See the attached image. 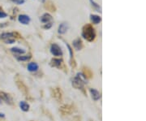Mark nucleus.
I'll use <instances>...</instances> for the list:
<instances>
[{"label":"nucleus","mask_w":146,"mask_h":121,"mask_svg":"<svg viewBox=\"0 0 146 121\" xmlns=\"http://www.w3.org/2000/svg\"><path fill=\"white\" fill-rule=\"evenodd\" d=\"M82 37L88 42H93L96 37V32L91 25H86L82 29Z\"/></svg>","instance_id":"1"},{"label":"nucleus","mask_w":146,"mask_h":121,"mask_svg":"<svg viewBox=\"0 0 146 121\" xmlns=\"http://www.w3.org/2000/svg\"><path fill=\"white\" fill-rule=\"evenodd\" d=\"M88 80L86 79V76L83 73L78 72L76 74V77L72 80V85L76 89H84V84H87Z\"/></svg>","instance_id":"2"},{"label":"nucleus","mask_w":146,"mask_h":121,"mask_svg":"<svg viewBox=\"0 0 146 121\" xmlns=\"http://www.w3.org/2000/svg\"><path fill=\"white\" fill-rule=\"evenodd\" d=\"M50 53L52 54L54 56H57V57H59V56H62L63 55V51H62V49L60 48V47L57 45L56 43H54L50 46Z\"/></svg>","instance_id":"3"},{"label":"nucleus","mask_w":146,"mask_h":121,"mask_svg":"<svg viewBox=\"0 0 146 121\" xmlns=\"http://www.w3.org/2000/svg\"><path fill=\"white\" fill-rule=\"evenodd\" d=\"M0 99L4 101L6 103H7L9 105H11L13 103L12 98L8 94L4 93V92H0Z\"/></svg>","instance_id":"4"},{"label":"nucleus","mask_w":146,"mask_h":121,"mask_svg":"<svg viewBox=\"0 0 146 121\" xmlns=\"http://www.w3.org/2000/svg\"><path fill=\"white\" fill-rule=\"evenodd\" d=\"M18 21L19 22L22 24V25H27L29 24V22L31 21L30 17L27 15H20L18 16Z\"/></svg>","instance_id":"5"},{"label":"nucleus","mask_w":146,"mask_h":121,"mask_svg":"<svg viewBox=\"0 0 146 121\" xmlns=\"http://www.w3.org/2000/svg\"><path fill=\"white\" fill-rule=\"evenodd\" d=\"M89 92L91 94L92 98L94 101H98L101 98V94H100V92L98 90H95V89H90Z\"/></svg>","instance_id":"6"},{"label":"nucleus","mask_w":146,"mask_h":121,"mask_svg":"<svg viewBox=\"0 0 146 121\" xmlns=\"http://www.w3.org/2000/svg\"><path fill=\"white\" fill-rule=\"evenodd\" d=\"M52 16H50L49 13H45V14H43V15L40 17V21H42V23H44V24L50 23V21H52Z\"/></svg>","instance_id":"7"},{"label":"nucleus","mask_w":146,"mask_h":121,"mask_svg":"<svg viewBox=\"0 0 146 121\" xmlns=\"http://www.w3.org/2000/svg\"><path fill=\"white\" fill-rule=\"evenodd\" d=\"M27 68H28V71H29L31 72H36L39 69V66L35 62H31V63H29L28 64Z\"/></svg>","instance_id":"8"},{"label":"nucleus","mask_w":146,"mask_h":121,"mask_svg":"<svg viewBox=\"0 0 146 121\" xmlns=\"http://www.w3.org/2000/svg\"><path fill=\"white\" fill-rule=\"evenodd\" d=\"M16 35L15 33H3L0 35V39L5 41V40H7V39H12L14 38Z\"/></svg>","instance_id":"9"},{"label":"nucleus","mask_w":146,"mask_h":121,"mask_svg":"<svg viewBox=\"0 0 146 121\" xmlns=\"http://www.w3.org/2000/svg\"><path fill=\"white\" fill-rule=\"evenodd\" d=\"M68 29V25L67 23H62L60 24V25L58 26V33L59 34H64Z\"/></svg>","instance_id":"10"},{"label":"nucleus","mask_w":146,"mask_h":121,"mask_svg":"<svg viewBox=\"0 0 146 121\" xmlns=\"http://www.w3.org/2000/svg\"><path fill=\"white\" fill-rule=\"evenodd\" d=\"M73 47L77 51H80L82 47H83V43H82V41L80 39V38H77L76 40L73 41Z\"/></svg>","instance_id":"11"},{"label":"nucleus","mask_w":146,"mask_h":121,"mask_svg":"<svg viewBox=\"0 0 146 121\" xmlns=\"http://www.w3.org/2000/svg\"><path fill=\"white\" fill-rule=\"evenodd\" d=\"M90 20H91V21L94 24L98 25V24H99L100 22L102 21V18H101V16H97V15H91L90 16Z\"/></svg>","instance_id":"12"},{"label":"nucleus","mask_w":146,"mask_h":121,"mask_svg":"<svg viewBox=\"0 0 146 121\" xmlns=\"http://www.w3.org/2000/svg\"><path fill=\"white\" fill-rule=\"evenodd\" d=\"M19 105H20V107H21V110L23 111H25V112H26V111L29 110V105L27 102H25V101L20 102V104Z\"/></svg>","instance_id":"13"},{"label":"nucleus","mask_w":146,"mask_h":121,"mask_svg":"<svg viewBox=\"0 0 146 121\" xmlns=\"http://www.w3.org/2000/svg\"><path fill=\"white\" fill-rule=\"evenodd\" d=\"M62 63H63V61H62V59H53L52 60H51L52 66L56 67V68H60Z\"/></svg>","instance_id":"14"},{"label":"nucleus","mask_w":146,"mask_h":121,"mask_svg":"<svg viewBox=\"0 0 146 121\" xmlns=\"http://www.w3.org/2000/svg\"><path fill=\"white\" fill-rule=\"evenodd\" d=\"M11 52L15 53L16 55H23V54H25V53L26 52L25 51V50H24V49H21V48H18V47H13L11 49Z\"/></svg>","instance_id":"15"},{"label":"nucleus","mask_w":146,"mask_h":121,"mask_svg":"<svg viewBox=\"0 0 146 121\" xmlns=\"http://www.w3.org/2000/svg\"><path fill=\"white\" fill-rule=\"evenodd\" d=\"M31 59V55H18L16 56V59L18 61H28Z\"/></svg>","instance_id":"16"},{"label":"nucleus","mask_w":146,"mask_h":121,"mask_svg":"<svg viewBox=\"0 0 146 121\" xmlns=\"http://www.w3.org/2000/svg\"><path fill=\"white\" fill-rule=\"evenodd\" d=\"M89 2L91 3L92 6L95 8V10H97V11H101V7H100V6L98 5V3H96L94 2V0H89Z\"/></svg>","instance_id":"17"},{"label":"nucleus","mask_w":146,"mask_h":121,"mask_svg":"<svg viewBox=\"0 0 146 121\" xmlns=\"http://www.w3.org/2000/svg\"><path fill=\"white\" fill-rule=\"evenodd\" d=\"M48 3H51V4H47V6H46V7L47 9L50 10L51 11H55L56 8L54 7V5L51 2H48Z\"/></svg>","instance_id":"18"},{"label":"nucleus","mask_w":146,"mask_h":121,"mask_svg":"<svg viewBox=\"0 0 146 121\" xmlns=\"http://www.w3.org/2000/svg\"><path fill=\"white\" fill-rule=\"evenodd\" d=\"M12 3H16V4H18V5H22V4H24L25 3V0H11Z\"/></svg>","instance_id":"19"},{"label":"nucleus","mask_w":146,"mask_h":121,"mask_svg":"<svg viewBox=\"0 0 146 121\" xmlns=\"http://www.w3.org/2000/svg\"><path fill=\"white\" fill-rule=\"evenodd\" d=\"M67 47H68V51H69V54H70V60L72 61L73 59V53H72V47L68 45V44H67Z\"/></svg>","instance_id":"20"},{"label":"nucleus","mask_w":146,"mask_h":121,"mask_svg":"<svg viewBox=\"0 0 146 121\" xmlns=\"http://www.w3.org/2000/svg\"><path fill=\"white\" fill-rule=\"evenodd\" d=\"M7 16V14L2 9H0V18H6Z\"/></svg>","instance_id":"21"},{"label":"nucleus","mask_w":146,"mask_h":121,"mask_svg":"<svg viewBox=\"0 0 146 121\" xmlns=\"http://www.w3.org/2000/svg\"><path fill=\"white\" fill-rule=\"evenodd\" d=\"M15 42H16V40L14 38H12V39H7V40L4 41V42L7 43V44H13V43H15Z\"/></svg>","instance_id":"22"},{"label":"nucleus","mask_w":146,"mask_h":121,"mask_svg":"<svg viewBox=\"0 0 146 121\" xmlns=\"http://www.w3.org/2000/svg\"><path fill=\"white\" fill-rule=\"evenodd\" d=\"M51 26H52V23L50 22V23H47V24H46V25L43 26V28L46 29H49L50 28H51Z\"/></svg>","instance_id":"23"},{"label":"nucleus","mask_w":146,"mask_h":121,"mask_svg":"<svg viewBox=\"0 0 146 121\" xmlns=\"http://www.w3.org/2000/svg\"><path fill=\"white\" fill-rule=\"evenodd\" d=\"M0 117H1V118H4V117H5V115H4L3 113H1V112H0Z\"/></svg>","instance_id":"24"},{"label":"nucleus","mask_w":146,"mask_h":121,"mask_svg":"<svg viewBox=\"0 0 146 121\" xmlns=\"http://www.w3.org/2000/svg\"><path fill=\"white\" fill-rule=\"evenodd\" d=\"M40 1H41L42 3H45V1H46V0H40Z\"/></svg>","instance_id":"25"},{"label":"nucleus","mask_w":146,"mask_h":121,"mask_svg":"<svg viewBox=\"0 0 146 121\" xmlns=\"http://www.w3.org/2000/svg\"><path fill=\"white\" fill-rule=\"evenodd\" d=\"M1 103H2V100L0 99V104H1Z\"/></svg>","instance_id":"26"}]
</instances>
